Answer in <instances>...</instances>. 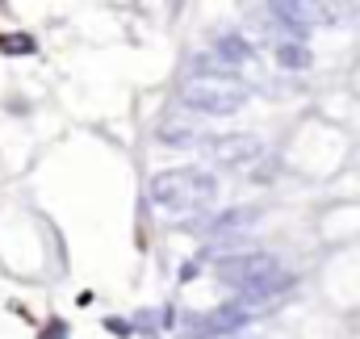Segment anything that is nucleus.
<instances>
[{"label":"nucleus","instance_id":"nucleus-1","mask_svg":"<svg viewBox=\"0 0 360 339\" xmlns=\"http://www.w3.org/2000/svg\"><path fill=\"white\" fill-rule=\"evenodd\" d=\"M214 197H218V180L205 168H168L151 176V201L172 210V214L205 210Z\"/></svg>","mask_w":360,"mask_h":339},{"label":"nucleus","instance_id":"nucleus-2","mask_svg":"<svg viewBox=\"0 0 360 339\" xmlns=\"http://www.w3.org/2000/svg\"><path fill=\"white\" fill-rule=\"evenodd\" d=\"M180 101H184L188 109H197V113L222 117V113L243 109L248 88L239 84V80H231V76H197V80H188V84L180 88Z\"/></svg>","mask_w":360,"mask_h":339},{"label":"nucleus","instance_id":"nucleus-3","mask_svg":"<svg viewBox=\"0 0 360 339\" xmlns=\"http://www.w3.org/2000/svg\"><path fill=\"white\" fill-rule=\"evenodd\" d=\"M276 272H281V264L269 252H231L214 264V276L222 285L239 289V293L252 289V285H260V281H269V276H276Z\"/></svg>","mask_w":360,"mask_h":339},{"label":"nucleus","instance_id":"nucleus-4","mask_svg":"<svg viewBox=\"0 0 360 339\" xmlns=\"http://www.w3.org/2000/svg\"><path fill=\"white\" fill-rule=\"evenodd\" d=\"M252 323V310L239 306V302H226L218 310H205V314H184V335L193 339H218V335H235Z\"/></svg>","mask_w":360,"mask_h":339},{"label":"nucleus","instance_id":"nucleus-5","mask_svg":"<svg viewBox=\"0 0 360 339\" xmlns=\"http://www.w3.org/2000/svg\"><path fill=\"white\" fill-rule=\"evenodd\" d=\"M260 151H264V143H260L256 134H218V139L210 143V155H214L218 164H231V168L252 164Z\"/></svg>","mask_w":360,"mask_h":339},{"label":"nucleus","instance_id":"nucleus-6","mask_svg":"<svg viewBox=\"0 0 360 339\" xmlns=\"http://www.w3.org/2000/svg\"><path fill=\"white\" fill-rule=\"evenodd\" d=\"M248 55H252V46H248L239 34H222V38L214 42V59H218V63H243Z\"/></svg>","mask_w":360,"mask_h":339},{"label":"nucleus","instance_id":"nucleus-7","mask_svg":"<svg viewBox=\"0 0 360 339\" xmlns=\"http://www.w3.org/2000/svg\"><path fill=\"white\" fill-rule=\"evenodd\" d=\"M252 222H256V210H226V214H218L205 231L226 235V231H243V226H252Z\"/></svg>","mask_w":360,"mask_h":339},{"label":"nucleus","instance_id":"nucleus-8","mask_svg":"<svg viewBox=\"0 0 360 339\" xmlns=\"http://www.w3.org/2000/svg\"><path fill=\"white\" fill-rule=\"evenodd\" d=\"M276 63H281V68H306V63H310V51H306L302 42H281V46H276Z\"/></svg>","mask_w":360,"mask_h":339},{"label":"nucleus","instance_id":"nucleus-9","mask_svg":"<svg viewBox=\"0 0 360 339\" xmlns=\"http://www.w3.org/2000/svg\"><path fill=\"white\" fill-rule=\"evenodd\" d=\"M0 51L4 55H30L34 51V38H0Z\"/></svg>","mask_w":360,"mask_h":339}]
</instances>
